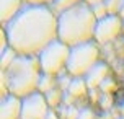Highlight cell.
Instances as JSON below:
<instances>
[{
  "label": "cell",
  "mask_w": 124,
  "mask_h": 119,
  "mask_svg": "<svg viewBox=\"0 0 124 119\" xmlns=\"http://www.w3.org/2000/svg\"><path fill=\"white\" fill-rule=\"evenodd\" d=\"M21 98L7 95L0 100V119H20Z\"/></svg>",
  "instance_id": "obj_8"
},
{
  "label": "cell",
  "mask_w": 124,
  "mask_h": 119,
  "mask_svg": "<svg viewBox=\"0 0 124 119\" xmlns=\"http://www.w3.org/2000/svg\"><path fill=\"white\" fill-rule=\"evenodd\" d=\"M123 2L124 0H106L105 5H106L108 13H109V15H119L121 7H123Z\"/></svg>",
  "instance_id": "obj_16"
},
{
  "label": "cell",
  "mask_w": 124,
  "mask_h": 119,
  "mask_svg": "<svg viewBox=\"0 0 124 119\" xmlns=\"http://www.w3.org/2000/svg\"><path fill=\"white\" fill-rule=\"evenodd\" d=\"M57 85H59V82L56 80V77L54 75H47V74H43L41 75V78H39V85H38V91L39 93H49V91H52L54 88H57Z\"/></svg>",
  "instance_id": "obj_12"
},
{
  "label": "cell",
  "mask_w": 124,
  "mask_h": 119,
  "mask_svg": "<svg viewBox=\"0 0 124 119\" xmlns=\"http://www.w3.org/2000/svg\"><path fill=\"white\" fill-rule=\"evenodd\" d=\"M108 75H109L108 65H106L105 62H98L83 78H85V82H87L88 88H90V90H95V88L101 87V83L108 78Z\"/></svg>",
  "instance_id": "obj_10"
},
{
  "label": "cell",
  "mask_w": 124,
  "mask_h": 119,
  "mask_svg": "<svg viewBox=\"0 0 124 119\" xmlns=\"http://www.w3.org/2000/svg\"><path fill=\"white\" fill-rule=\"evenodd\" d=\"M78 119H95V113L90 108H82L80 114H78Z\"/></svg>",
  "instance_id": "obj_21"
},
{
  "label": "cell",
  "mask_w": 124,
  "mask_h": 119,
  "mask_svg": "<svg viewBox=\"0 0 124 119\" xmlns=\"http://www.w3.org/2000/svg\"><path fill=\"white\" fill-rule=\"evenodd\" d=\"M0 57H2L0 69H2V72H7V69L13 64V60L18 57V54H16L12 47H8V49H5V51H2V52H0Z\"/></svg>",
  "instance_id": "obj_15"
},
{
  "label": "cell",
  "mask_w": 124,
  "mask_h": 119,
  "mask_svg": "<svg viewBox=\"0 0 124 119\" xmlns=\"http://www.w3.org/2000/svg\"><path fill=\"white\" fill-rule=\"evenodd\" d=\"M93 13H95V16H96V20H103L105 16H108L109 13H108V10H106V5L105 3H98V5H93L92 7Z\"/></svg>",
  "instance_id": "obj_18"
},
{
  "label": "cell",
  "mask_w": 124,
  "mask_h": 119,
  "mask_svg": "<svg viewBox=\"0 0 124 119\" xmlns=\"http://www.w3.org/2000/svg\"><path fill=\"white\" fill-rule=\"evenodd\" d=\"M69 54H70V47L62 41L56 39L54 43H51L46 49L38 56L39 64H41V70L43 74L47 75H59L62 70L67 69V60Z\"/></svg>",
  "instance_id": "obj_5"
},
{
  "label": "cell",
  "mask_w": 124,
  "mask_h": 119,
  "mask_svg": "<svg viewBox=\"0 0 124 119\" xmlns=\"http://www.w3.org/2000/svg\"><path fill=\"white\" fill-rule=\"evenodd\" d=\"M119 16L124 20V2H123V7H121V12H119Z\"/></svg>",
  "instance_id": "obj_25"
},
{
  "label": "cell",
  "mask_w": 124,
  "mask_h": 119,
  "mask_svg": "<svg viewBox=\"0 0 124 119\" xmlns=\"http://www.w3.org/2000/svg\"><path fill=\"white\" fill-rule=\"evenodd\" d=\"M98 62V44L95 41H90L70 47L65 70L74 78H83Z\"/></svg>",
  "instance_id": "obj_4"
},
{
  "label": "cell",
  "mask_w": 124,
  "mask_h": 119,
  "mask_svg": "<svg viewBox=\"0 0 124 119\" xmlns=\"http://www.w3.org/2000/svg\"><path fill=\"white\" fill-rule=\"evenodd\" d=\"M78 114H80V109H77L72 104H67L62 109V118L64 119H78Z\"/></svg>",
  "instance_id": "obj_17"
},
{
  "label": "cell",
  "mask_w": 124,
  "mask_h": 119,
  "mask_svg": "<svg viewBox=\"0 0 124 119\" xmlns=\"http://www.w3.org/2000/svg\"><path fill=\"white\" fill-rule=\"evenodd\" d=\"M44 96H46V101H47V106H49L51 109H54L56 106H59L62 103V100H64V91L57 87V88H54L52 91L46 93Z\"/></svg>",
  "instance_id": "obj_14"
},
{
  "label": "cell",
  "mask_w": 124,
  "mask_h": 119,
  "mask_svg": "<svg viewBox=\"0 0 124 119\" xmlns=\"http://www.w3.org/2000/svg\"><path fill=\"white\" fill-rule=\"evenodd\" d=\"M8 95L16 98H26L38 91L39 78L43 75L41 64L36 56H18L7 69Z\"/></svg>",
  "instance_id": "obj_3"
},
{
  "label": "cell",
  "mask_w": 124,
  "mask_h": 119,
  "mask_svg": "<svg viewBox=\"0 0 124 119\" xmlns=\"http://www.w3.org/2000/svg\"><path fill=\"white\" fill-rule=\"evenodd\" d=\"M106 0H83V3H87L88 7H93V5H98V3H105Z\"/></svg>",
  "instance_id": "obj_24"
},
{
  "label": "cell",
  "mask_w": 124,
  "mask_h": 119,
  "mask_svg": "<svg viewBox=\"0 0 124 119\" xmlns=\"http://www.w3.org/2000/svg\"><path fill=\"white\" fill-rule=\"evenodd\" d=\"M123 31V18L119 15H108L103 20L96 21L95 28V43L106 44L118 38V34Z\"/></svg>",
  "instance_id": "obj_6"
},
{
  "label": "cell",
  "mask_w": 124,
  "mask_h": 119,
  "mask_svg": "<svg viewBox=\"0 0 124 119\" xmlns=\"http://www.w3.org/2000/svg\"><path fill=\"white\" fill-rule=\"evenodd\" d=\"M123 31H124V20H123Z\"/></svg>",
  "instance_id": "obj_26"
},
{
  "label": "cell",
  "mask_w": 124,
  "mask_h": 119,
  "mask_svg": "<svg viewBox=\"0 0 124 119\" xmlns=\"http://www.w3.org/2000/svg\"><path fill=\"white\" fill-rule=\"evenodd\" d=\"M87 90H90V88H88L85 78H72V82H70V85L67 88V93L72 98H80V96H83L87 93Z\"/></svg>",
  "instance_id": "obj_11"
},
{
  "label": "cell",
  "mask_w": 124,
  "mask_h": 119,
  "mask_svg": "<svg viewBox=\"0 0 124 119\" xmlns=\"http://www.w3.org/2000/svg\"><path fill=\"white\" fill-rule=\"evenodd\" d=\"M82 2H83V0H52L51 8H52V12L56 13V15H61V13L77 7L78 3H82Z\"/></svg>",
  "instance_id": "obj_13"
},
{
  "label": "cell",
  "mask_w": 124,
  "mask_h": 119,
  "mask_svg": "<svg viewBox=\"0 0 124 119\" xmlns=\"http://www.w3.org/2000/svg\"><path fill=\"white\" fill-rule=\"evenodd\" d=\"M51 108L47 106L46 96L43 93L30 95L21 100V114L20 119H46V114Z\"/></svg>",
  "instance_id": "obj_7"
},
{
  "label": "cell",
  "mask_w": 124,
  "mask_h": 119,
  "mask_svg": "<svg viewBox=\"0 0 124 119\" xmlns=\"http://www.w3.org/2000/svg\"><path fill=\"white\" fill-rule=\"evenodd\" d=\"M25 7L23 0H0V20L5 26L12 21Z\"/></svg>",
  "instance_id": "obj_9"
},
{
  "label": "cell",
  "mask_w": 124,
  "mask_h": 119,
  "mask_svg": "<svg viewBox=\"0 0 124 119\" xmlns=\"http://www.w3.org/2000/svg\"><path fill=\"white\" fill-rule=\"evenodd\" d=\"M100 88H101V90H103L105 93H109V91H113V90L116 88V85H114V82H113L111 78L108 77V78H106V80L101 83V87H100Z\"/></svg>",
  "instance_id": "obj_20"
},
{
  "label": "cell",
  "mask_w": 124,
  "mask_h": 119,
  "mask_svg": "<svg viewBox=\"0 0 124 119\" xmlns=\"http://www.w3.org/2000/svg\"><path fill=\"white\" fill-rule=\"evenodd\" d=\"M119 119H124V116H121V118H119Z\"/></svg>",
  "instance_id": "obj_27"
},
{
  "label": "cell",
  "mask_w": 124,
  "mask_h": 119,
  "mask_svg": "<svg viewBox=\"0 0 124 119\" xmlns=\"http://www.w3.org/2000/svg\"><path fill=\"white\" fill-rule=\"evenodd\" d=\"M59 118H61V116H59L54 109H49V111H47V114H46V119H59Z\"/></svg>",
  "instance_id": "obj_23"
},
{
  "label": "cell",
  "mask_w": 124,
  "mask_h": 119,
  "mask_svg": "<svg viewBox=\"0 0 124 119\" xmlns=\"http://www.w3.org/2000/svg\"><path fill=\"white\" fill-rule=\"evenodd\" d=\"M96 16L92 7L78 3L77 7L57 15V38L69 47L85 44L95 39Z\"/></svg>",
  "instance_id": "obj_2"
},
{
  "label": "cell",
  "mask_w": 124,
  "mask_h": 119,
  "mask_svg": "<svg viewBox=\"0 0 124 119\" xmlns=\"http://www.w3.org/2000/svg\"><path fill=\"white\" fill-rule=\"evenodd\" d=\"M26 5H39V7H51L52 0H23Z\"/></svg>",
  "instance_id": "obj_22"
},
{
  "label": "cell",
  "mask_w": 124,
  "mask_h": 119,
  "mask_svg": "<svg viewBox=\"0 0 124 119\" xmlns=\"http://www.w3.org/2000/svg\"><path fill=\"white\" fill-rule=\"evenodd\" d=\"M10 47V44H8V36H7V31L5 28L2 26V30H0V51H5Z\"/></svg>",
  "instance_id": "obj_19"
},
{
  "label": "cell",
  "mask_w": 124,
  "mask_h": 119,
  "mask_svg": "<svg viewBox=\"0 0 124 119\" xmlns=\"http://www.w3.org/2000/svg\"><path fill=\"white\" fill-rule=\"evenodd\" d=\"M8 44L18 56H39L57 38V15L51 7L26 5L3 26Z\"/></svg>",
  "instance_id": "obj_1"
}]
</instances>
